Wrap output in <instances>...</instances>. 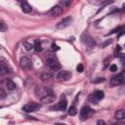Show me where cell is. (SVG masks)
<instances>
[{
    "label": "cell",
    "mask_w": 125,
    "mask_h": 125,
    "mask_svg": "<svg viewBox=\"0 0 125 125\" xmlns=\"http://www.w3.org/2000/svg\"><path fill=\"white\" fill-rule=\"evenodd\" d=\"M110 43H111V40L109 39V40H107V41H106V42H105V43H104V44L103 45V47H105V46H106L107 44H110Z\"/></svg>",
    "instance_id": "30"
},
{
    "label": "cell",
    "mask_w": 125,
    "mask_h": 125,
    "mask_svg": "<svg viewBox=\"0 0 125 125\" xmlns=\"http://www.w3.org/2000/svg\"><path fill=\"white\" fill-rule=\"evenodd\" d=\"M72 0H60V5L62 7H68Z\"/></svg>",
    "instance_id": "21"
},
{
    "label": "cell",
    "mask_w": 125,
    "mask_h": 125,
    "mask_svg": "<svg viewBox=\"0 0 125 125\" xmlns=\"http://www.w3.org/2000/svg\"><path fill=\"white\" fill-rule=\"evenodd\" d=\"M23 46H24V48H25V50H27V51H29V50H31L32 48H33V45L31 44V43H28V42H23Z\"/></svg>",
    "instance_id": "22"
},
{
    "label": "cell",
    "mask_w": 125,
    "mask_h": 125,
    "mask_svg": "<svg viewBox=\"0 0 125 125\" xmlns=\"http://www.w3.org/2000/svg\"><path fill=\"white\" fill-rule=\"evenodd\" d=\"M33 47H34V49H35V51H36V52H39V51H41V50H42L41 42H40L39 40H36V41L34 42V45H33Z\"/></svg>",
    "instance_id": "19"
},
{
    "label": "cell",
    "mask_w": 125,
    "mask_h": 125,
    "mask_svg": "<svg viewBox=\"0 0 125 125\" xmlns=\"http://www.w3.org/2000/svg\"><path fill=\"white\" fill-rule=\"evenodd\" d=\"M104 93L103 91H101V90H97V91H95L94 93L91 94V96H90V101H91L93 104H97V103L100 102L102 99H104Z\"/></svg>",
    "instance_id": "4"
},
{
    "label": "cell",
    "mask_w": 125,
    "mask_h": 125,
    "mask_svg": "<svg viewBox=\"0 0 125 125\" xmlns=\"http://www.w3.org/2000/svg\"><path fill=\"white\" fill-rule=\"evenodd\" d=\"M125 81V75H124V72H120L119 74L117 75H114L111 80H110V85L111 86H117V85H120V84H123Z\"/></svg>",
    "instance_id": "2"
},
{
    "label": "cell",
    "mask_w": 125,
    "mask_h": 125,
    "mask_svg": "<svg viewBox=\"0 0 125 125\" xmlns=\"http://www.w3.org/2000/svg\"><path fill=\"white\" fill-rule=\"evenodd\" d=\"M46 64L53 70H59L61 69V64L59 62V61L54 58V57H50L46 60Z\"/></svg>",
    "instance_id": "1"
},
{
    "label": "cell",
    "mask_w": 125,
    "mask_h": 125,
    "mask_svg": "<svg viewBox=\"0 0 125 125\" xmlns=\"http://www.w3.org/2000/svg\"><path fill=\"white\" fill-rule=\"evenodd\" d=\"M5 85H6L7 89L10 90V91H14V90L16 89V84H15L12 80H10V79H7V80L5 81Z\"/></svg>",
    "instance_id": "16"
},
{
    "label": "cell",
    "mask_w": 125,
    "mask_h": 125,
    "mask_svg": "<svg viewBox=\"0 0 125 125\" xmlns=\"http://www.w3.org/2000/svg\"><path fill=\"white\" fill-rule=\"evenodd\" d=\"M5 98H6V92L2 88H0V100L5 99Z\"/></svg>",
    "instance_id": "24"
},
{
    "label": "cell",
    "mask_w": 125,
    "mask_h": 125,
    "mask_svg": "<svg viewBox=\"0 0 125 125\" xmlns=\"http://www.w3.org/2000/svg\"><path fill=\"white\" fill-rule=\"evenodd\" d=\"M55 99H56V95L51 91V92L47 93L45 96H43L41 98V102L43 104H51V103H53L55 101Z\"/></svg>",
    "instance_id": "9"
},
{
    "label": "cell",
    "mask_w": 125,
    "mask_h": 125,
    "mask_svg": "<svg viewBox=\"0 0 125 125\" xmlns=\"http://www.w3.org/2000/svg\"><path fill=\"white\" fill-rule=\"evenodd\" d=\"M71 21H72V19H71L70 17L65 18V19H63L62 21H60V22L58 23L57 27H58V28H64V27H66V26H68V25L70 24Z\"/></svg>",
    "instance_id": "13"
},
{
    "label": "cell",
    "mask_w": 125,
    "mask_h": 125,
    "mask_svg": "<svg viewBox=\"0 0 125 125\" xmlns=\"http://www.w3.org/2000/svg\"><path fill=\"white\" fill-rule=\"evenodd\" d=\"M76 113H77L76 107H75L74 105H71V106L68 108V114L71 115V116H74V115H76Z\"/></svg>",
    "instance_id": "20"
},
{
    "label": "cell",
    "mask_w": 125,
    "mask_h": 125,
    "mask_svg": "<svg viewBox=\"0 0 125 125\" xmlns=\"http://www.w3.org/2000/svg\"><path fill=\"white\" fill-rule=\"evenodd\" d=\"M51 89H48L46 87H42V86H37L36 87V94L37 96H40V98H42L43 96H45L47 93L51 92Z\"/></svg>",
    "instance_id": "12"
},
{
    "label": "cell",
    "mask_w": 125,
    "mask_h": 125,
    "mask_svg": "<svg viewBox=\"0 0 125 125\" xmlns=\"http://www.w3.org/2000/svg\"><path fill=\"white\" fill-rule=\"evenodd\" d=\"M67 107V102H66V99L64 97V95H62L61 96V101L53 107H51L53 110H65Z\"/></svg>",
    "instance_id": "3"
},
{
    "label": "cell",
    "mask_w": 125,
    "mask_h": 125,
    "mask_svg": "<svg viewBox=\"0 0 125 125\" xmlns=\"http://www.w3.org/2000/svg\"><path fill=\"white\" fill-rule=\"evenodd\" d=\"M21 10H22L24 13H30V12L32 11L31 6H30V5H29L25 0H21Z\"/></svg>",
    "instance_id": "15"
},
{
    "label": "cell",
    "mask_w": 125,
    "mask_h": 125,
    "mask_svg": "<svg viewBox=\"0 0 125 125\" xmlns=\"http://www.w3.org/2000/svg\"><path fill=\"white\" fill-rule=\"evenodd\" d=\"M40 107H41V105L39 104H36V103H28V104H24L22 106V109L25 112H33V111L38 110Z\"/></svg>",
    "instance_id": "6"
},
{
    "label": "cell",
    "mask_w": 125,
    "mask_h": 125,
    "mask_svg": "<svg viewBox=\"0 0 125 125\" xmlns=\"http://www.w3.org/2000/svg\"><path fill=\"white\" fill-rule=\"evenodd\" d=\"M51 47H52V50H53V51H55V52H56V51H59V50H60V47H59V46H58L57 44H55V43H53Z\"/></svg>",
    "instance_id": "25"
},
{
    "label": "cell",
    "mask_w": 125,
    "mask_h": 125,
    "mask_svg": "<svg viewBox=\"0 0 125 125\" xmlns=\"http://www.w3.org/2000/svg\"><path fill=\"white\" fill-rule=\"evenodd\" d=\"M76 69H77L78 72H82V71L84 70V66H83L82 64H78L77 67H76Z\"/></svg>",
    "instance_id": "26"
},
{
    "label": "cell",
    "mask_w": 125,
    "mask_h": 125,
    "mask_svg": "<svg viewBox=\"0 0 125 125\" xmlns=\"http://www.w3.org/2000/svg\"><path fill=\"white\" fill-rule=\"evenodd\" d=\"M103 81H104V77H99V78L95 79L93 82H94V83H100V82H103Z\"/></svg>",
    "instance_id": "27"
},
{
    "label": "cell",
    "mask_w": 125,
    "mask_h": 125,
    "mask_svg": "<svg viewBox=\"0 0 125 125\" xmlns=\"http://www.w3.org/2000/svg\"><path fill=\"white\" fill-rule=\"evenodd\" d=\"M109 70H110V71H116V70H117V65L111 64L110 67H109Z\"/></svg>",
    "instance_id": "28"
},
{
    "label": "cell",
    "mask_w": 125,
    "mask_h": 125,
    "mask_svg": "<svg viewBox=\"0 0 125 125\" xmlns=\"http://www.w3.org/2000/svg\"><path fill=\"white\" fill-rule=\"evenodd\" d=\"M114 117H115L117 120H121V119H123V118L125 117V111H124V109H118V110L115 112Z\"/></svg>",
    "instance_id": "17"
},
{
    "label": "cell",
    "mask_w": 125,
    "mask_h": 125,
    "mask_svg": "<svg viewBox=\"0 0 125 125\" xmlns=\"http://www.w3.org/2000/svg\"><path fill=\"white\" fill-rule=\"evenodd\" d=\"M9 72H10L9 66L4 62H1L0 61V75H5V74H7Z\"/></svg>",
    "instance_id": "14"
},
{
    "label": "cell",
    "mask_w": 125,
    "mask_h": 125,
    "mask_svg": "<svg viewBox=\"0 0 125 125\" xmlns=\"http://www.w3.org/2000/svg\"><path fill=\"white\" fill-rule=\"evenodd\" d=\"M52 78H53V75L51 73H49V72H44V73L41 74V79L43 81H49Z\"/></svg>",
    "instance_id": "18"
},
{
    "label": "cell",
    "mask_w": 125,
    "mask_h": 125,
    "mask_svg": "<svg viewBox=\"0 0 125 125\" xmlns=\"http://www.w3.org/2000/svg\"><path fill=\"white\" fill-rule=\"evenodd\" d=\"M70 77H71V73L68 70H61L57 75V78L60 81H67L70 79Z\"/></svg>",
    "instance_id": "8"
},
{
    "label": "cell",
    "mask_w": 125,
    "mask_h": 125,
    "mask_svg": "<svg viewBox=\"0 0 125 125\" xmlns=\"http://www.w3.org/2000/svg\"><path fill=\"white\" fill-rule=\"evenodd\" d=\"M19 1H21V0H19Z\"/></svg>",
    "instance_id": "32"
},
{
    "label": "cell",
    "mask_w": 125,
    "mask_h": 125,
    "mask_svg": "<svg viewBox=\"0 0 125 125\" xmlns=\"http://www.w3.org/2000/svg\"><path fill=\"white\" fill-rule=\"evenodd\" d=\"M97 124H99V125H104L105 122H104V120H98V121H97Z\"/></svg>",
    "instance_id": "29"
},
{
    "label": "cell",
    "mask_w": 125,
    "mask_h": 125,
    "mask_svg": "<svg viewBox=\"0 0 125 125\" xmlns=\"http://www.w3.org/2000/svg\"><path fill=\"white\" fill-rule=\"evenodd\" d=\"M6 30H7V25L2 21H0V31L1 32H5Z\"/></svg>",
    "instance_id": "23"
},
{
    "label": "cell",
    "mask_w": 125,
    "mask_h": 125,
    "mask_svg": "<svg viewBox=\"0 0 125 125\" xmlns=\"http://www.w3.org/2000/svg\"><path fill=\"white\" fill-rule=\"evenodd\" d=\"M48 14L53 17H58L62 14V8L61 6H54L53 8H51V10L48 12Z\"/></svg>",
    "instance_id": "10"
},
{
    "label": "cell",
    "mask_w": 125,
    "mask_h": 125,
    "mask_svg": "<svg viewBox=\"0 0 125 125\" xmlns=\"http://www.w3.org/2000/svg\"><path fill=\"white\" fill-rule=\"evenodd\" d=\"M108 61H109V59H106V60L104 61V67L107 65V62H108Z\"/></svg>",
    "instance_id": "31"
},
{
    "label": "cell",
    "mask_w": 125,
    "mask_h": 125,
    "mask_svg": "<svg viewBox=\"0 0 125 125\" xmlns=\"http://www.w3.org/2000/svg\"><path fill=\"white\" fill-rule=\"evenodd\" d=\"M92 109L89 107V106H83L80 110V116L82 119H86L89 117V115L92 113Z\"/></svg>",
    "instance_id": "11"
},
{
    "label": "cell",
    "mask_w": 125,
    "mask_h": 125,
    "mask_svg": "<svg viewBox=\"0 0 125 125\" xmlns=\"http://www.w3.org/2000/svg\"><path fill=\"white\" fill-rule=\"evenodd\" d=\"M20 65H21V67L22 69H24V70H29V69H31V67H32L31 61H30V59L27 58V57H22V58L21 59V61H20Z\"/></svg>",
    "instance_id": "7"
},
{
    "label": "cell",
    "mask_w": 125,
    "mask_h": 125,
    "mask_svg": "<svg viewBox=\"0 0 125 125\" xmlns=\"http://www.w3.org/2000/svg\"><path fill=\"white\" fill-rule=\"evenodd\" d=\"M84 34H85V36H86V38L82 35L81 36V41L89 48V49H93L94 47H95V45H96V43H95V41H94V39H92V37L87 33V32H84Z\"/></svg>",
    "instance_id": "5"
}]
</instances>
